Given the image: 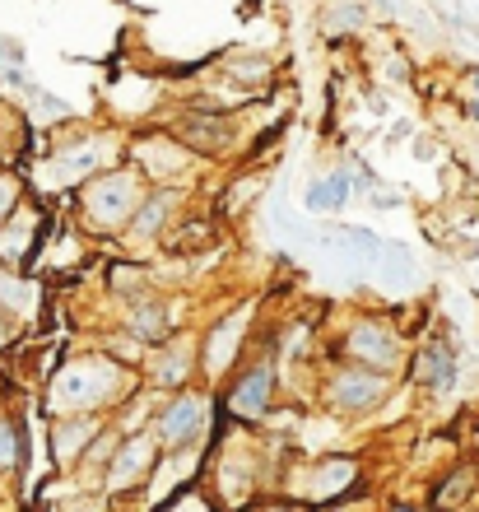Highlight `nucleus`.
<instances>
[{"label":"nucleus","instance_id":"nucleus-7","mask_svg":"<svg viewBox=\"0 0 479 512\" xmlns=\"http://www.w3.org/2000/svg\"><path fill=\"white\" fill-rule=\"evenodd\" d=\"M126 163L145 177V187H173V182L187 177L196 154L173 135H140V140L126 145Z\"/></svg>","mask_w":479,"mask_h":512},{"label":"nucleus","instance_id":"nucleus-8","mask_svg":"<svg viewBox=\"0 0 479 512\" xmlns=\"http://www.w3.org/2000/svg\"><path fill=\"white\" fill-rule=\"evenodd\" d=\"M386 391H391V378H386V373L335 364L326 387H321V396H326V405H331L335 415H373Z\"/></svg>","mask_w":479,"mask_h":512},{"label":"nucleus","instance_id":"nucleus-25","mask_svg":"<svg viewBox=\"0 0 479 512\" xmlns=\"http://www.w3.org/2000/svg\"><path fill=\"white\" fill-rule=\"evenodd\" d=\"M24 429H19V419L14 415H0V475H10L24 466Z\"/></svg>","mask_w":479,"mask_h":512},{"label":"nucleus","instance_id":"nucleus-30","mask_svg":"<svg viewBox=\"0 0 479 512\" xmlns=\"http://www.w3.org/2000/svg\"><path fill=\"white\" fill-rule=\"evenodd\" d=\"M163 512H214V503L200 494V489H182V494H173L168 499V508Z\"/></svg>","mask_w":479,"mask_h":512},{"label":"nucleus","instance_id":"nucleus-4","mask_svg":"<svg viewBox=\"0 0 479 512\" xmlns=\"http://www.w3.org/2000/svg\"><path fill=\"white\" fill-rule=\"evenodd\" d=\"M340 354L345 364L354 368H373V373H396V368L410 364V345H405V331L386 317H354L345 326V340H340Z\"/></svg>","mask_w":479,"mask_h":512},{"label":"nucleus","instance_id":"nucleus-17","mask_svg":"<svg viewBox=\"0 0 479 512\" xmlns=\"http://www.w3.org/2000/svg\"><path fill=\"white\" fill-rule=\"evenodd\" d=\"M354 480H359V461H349V457L317 461V466H312V480L303 485V499L331 503V499H340V494H349Z\"/></svg>","mask_w":479,"mask_h":512},{"label":"nucleus","instance_id":"nucleus-33","mask_svg":"<svg viewBox=\"0 0 479 512\" xmlns=\"http://www.w3.org/2000/svg\"><path fill=\"white\" fill-rule=\"evenodd\" d=\"M386 512H419V508H410V503H391Z\"/></svg>","mask_w":479,"mask_h":512},{"label":"nucleus","instance_id":"nucleus-2","mask_svg":"<svg viewBox=\"0 0 479 512\" xmlns=\"http://www.w3.org/2000/svg\"><path fill=\"white\" fill-rule=\"evenodd\" d=\"M145 191H149L145 177L135 173L131 163H117V168H107V173L89 177L84 187H75V201H80V224L89 233H98V238H121Z\"/></svg>","mask_w":479,"mask_h":512},{"label":"nucleus","instance_id":"nucleus-24","mask_svg":"<svg viewBox=\"0 0 479 512\" xmlns=\"http://www.w3.org/2000/svg\"><path fill=\"white\" fill-rule=\"evenodd\" d=\"M219 75H224V80L247 84V89H256L261 80H270V61L261 52H228L224 66H219Z\"/></svg>","mask_w":479,"mask_h":512},{"label":"nucleus","instance_id":"nucleus-27","mask_svg":"<svg viewBox=\"0 0 479 512\" xmlns=\"http://www.w3.org/2000/svg\"><path fill=\"white\" fill-rule=\"evenodd\" d=\"M28 98H33V103H28V117H33V122H70V112H66V103H61V98L56 94H47V89H28Z\"/></svg>","mask_w":479,"mask_h":512},{"label":"nucleus","instance_id":"nucleus-34","mask_svg":"<svg viewBox=\"0 0 479 512\" xmlns=\"http://www.w3.org/2000/svg\"><path fill=\"white\" fill-rule=\"evenodd\" d=\"M470 89H475V98H479V70H475V75H470Z\"/></svg>","mask_w":479,"mask_h":512},{"label":"nucleus","instance_id":"nucleus-10","mask_svg":"<svg viewBox=\"0 0 479 512\" xmlns=\"http://www.w3.org/2000/svg\"><path fill=\"white\" fill-rule=\"evenodd\" d=\"M47 224H52V219L42 215L38 205H28V201L14 205L10 219L0 224V266L24 275V266H33V256L47 243Z\"/></svg>","mask_w":479,"mask_h":512},{"label":"nucleus","instance_id":"nucleus-6","mask_svg":"<svg viewBox=\"0 0 479 512\" xmlns=\"http://www.w3.org/2000/svg\"><path fill=\"white\" fill-rule=\"evenodd\" d=\"M163 447L154 443V433L140 429V433H121L112 457L103 466V494L107 499H121V494H135V489L149 485V475L159 466Z\"/></svg>","mask_w":479,"mask_h":512},{"label":"nucleus","instance_id":"nucleus-14","mask_svg":"<svg viewBox=\"0 0 479 512\" xmlns=\"http://www.w3.org/2000/svg\"><path fill=\"white\" fill-rule=\"evenodd\" d=\"M121 331L140 345V350H159L163 340L177 336V312L168 298L149 294L145 303H135V308H126V322H121Z\"/></svg>","mask_w":479,"mask_h":512},{"label":"nucleus","instance_id":"nucleus-15","mask_svg":"<svg viewBox=\"0 0 479 512\" xmlns=\"http://www.w3.org/2000/svg\"><path fill=\"white\" fill-rule=\"evenodd\" d=\"M191 373H196V345L182 336L173 340H163L159 350H149V364H145V378L149 387H159V391H187Z\"/></svg>","mask_w":479,"mask_h":512},{"label":"nucleus","instance_id":"nucleus-31","mask_svg":"<svg viewBox=\"0 0 479 512\" xmlns=\"http://www.w3.org/2000/svg\"><path fill=\"white\" fill-rule=\"evenodd\" d=\"M14 340H19V322L0 312V345H14Z\"/></svg>","mask_w":479,"mask_h":512},{"label":"nucleus","instance_id":"nucleus-23","mask_svg":"<svg viewBox=\"0 0 479 512\" xmlns=\"http://www.w3.org/2000/svg\"><path fill=\"white\" fill-rule=\"evenodd\" d=\"M107 289L121 298V303H145L149 294H154V284H149V270L145 266H135V261H117L112 266V275H107Z\"/></svg>","mask_w":479,"mask_h":512},{"label":"nucleus","instance_id":"nucleus-18","mask_svg":"<svg viewBox=\"0 0 479 512\" xmlns=\"http://www.w3.org/2000/svg\"><path fill=\"white\" fill-rule=\"evenodd\" d=\"M354 187H349V168H335V173H321L312 177V187L303 191V205L307 215H335V210H345Z\"/></svg>","mask_w":479,"mask_h":512},{"label":"nucleus","instance_id":"nucleus-21","mask_svg":"<svg viewBox=\"0 0 479 512\" xmlns=\"http://www.w3.org/2000/svg\"><path fill=\"white\" fill-rule=\"evenodd\" d=\"M242 322V317H238ZM238 322H219V326H210V336H205V350H200V373H224L233 359H238V340H242V331L247 326H238Z\"/></svg>","mask_w":479,"mask_h":512},{"label":"nucleus","instance_id":"nucleus-22","mask_svg":"<svg viewBox=\"0 0 479 512\" xmlns=\"http://www.w3.org/2000/svg\"><path fill=\"white\" fill-rule=\"evenodd\" d=\"M479 489V471L475 466H456L438 489H433V512H470V499Z\"/></svg>","mask_w":479,"mask_h":512},{"label":"nucleus","instance_id":"nucleus-12","mask_svg":"<svg viewBox=\"0 0 479 512\" xmlns=\"http://www.w3.org/2000/svg\"><path fill=\"white\" fill-rule=\"evenodd\" d=\"M410 373L414 382L424 391H433V396H442V391H452L456 378H461V359H456V345L447 336H428L419 350L410 354Z\"/></svg>","mask_w":479,"mask_h":512},{"label":"nucleus","instance_id":"nucleus-19","mask_svg":"<svg viewBox=\"0 0 479 512\" xmlns=\"http://www.w3.org/2000/svg\"><path fill=\"white\" fill-rule=\"evenodd\" d=\"M38 303H42V289L33 280H24L19 270H5L0 266V312L24 322V317H38Z\"/></svg>","mask_w":479,"mask_h":512},{"label":"nucleus","instance_id":"nucleus-3","mask_svg":"<svg viewBox=\"0 0 479 512\" xmlns=\"http://www.w3.org/2000/svg\"><path fill=\"white\" fill-rule=\"evenodd\" d=\"M117 163H126V145H121L117 135L89 131V135H80V140H56V149L47 154L38 177H42V187H52V191H75V187H84L89 177L117 168Z\"/></svg>","mask_w":479,"mask_h":512},{"label":"nucleus","instance_id":"nucleus-9","mask_svg":"<svg viewBox=\"0 0 479 512\" xmlns=\"http://www.w3.org/2000/svg\"><path fill=\"white\" fill-rule=\"evenodd\" d=\"M224 410L242 424H256L275 410V359H256V364H242L233 373L224 391Z\"/></svg>","mask_w":479,"mask_h":512},{"label":"nucleus","instance_id":"nucleus-35","mask_svg":"<svg viewBox=\"0 0 479 512\" xmlns=\"http://www.w3.org/2000/svg\"><path fill=\"white\" fill-rule=\"evenodd\" d=\"M266 512H289V508H266Z\"/></svg>","mask_w":479,"mask_h":512},{"label":"nucleus","instance_id":"nucleus-20","mask_svg":"<svg viewBox=\"0 0 479 512\" xmlns=\"http://www.w3.org/2000/svg\"><path fill=\"white\" fill-rule=\"evenodd\" d=\"M210 238H214V219L210 215H177L159 243H163V252L191 256V252H200V247L210 243Z\"/></svg>","mask_w":479,"mask_h":512},{"label":"nucleus","instance_id":"nucleus-1","mask_svg":"<svg viewBox=\"0 0 479 512\" xmlns=\"http://www.w3.org/2000/svg\"><path fill=\"white\" fill-rule=\"evenodd\" d=\"M131 387H135V368L117 364L103 350H89L52 368L42 401H47L52 419L56 415H107V410H117L131 396Z\"/></svg>","mask_w":479,"mask_h":512},{"label":"nucleus","instance_id":"nucleus-16","mask_svg":"<svg viewBox=\"0 0 479 512\" xmlns=\"http://www.w3.org/2000/svg\"><path fill=\"white\" fill-rule=\"evenodd\" d=\"M98 433H103V415H56L52 419V457L56 466H80Z\"/></svg>","mask_w":479,"mask_h":512},{"label":"nucleus","instance_id":"nucleus-29","mask_svg":"<svg viewBox=\"0 0 479 512\" xmlns=\"http://www.w3.org/2000/svg\"><path fill=\"white\" fill-rule=\"evenodd\" d=\"M24 201V182L19 177H10V173H0V224L10 219V210Z\"/></svg>","mask_w":479,"mask_h":512},{"label":"nucleus","instance_id":"nucleus-26","mask_svg":"<svg viewBox=\"0 0 479 512\" xmlns=\"http://www.w3.org/2000/svg\"><path fill=\"white\" fill-rule=\"evenodd\" d=\"M0 84H14V89H33L24 70V47L14 38H0Z\"/></svg>","mask_w":479,"mask_h":512},{"label":"nucleus","instance_id":"nucleus-13","mask_svg":"<svg viewBox=\"0 0 479 512\" xmlns=\"http://www.w3.org/2000/svg\"><path fill=\"white\" fill-rule=\"evenodd\" d=\"M177 140L191 149V154H228L233 140H238V126L228 112H205V108H191L177 126Z\"/></svg>","mask_w":479,"mask_h":512},{"label":"nucleus","instance_id":"nucleus-11","mask_svg":"<svg viewBox=\"0 0 479 512\" xmlns=\"http://www.w3.org/2000/svg\"><path fill=\"white\" fill-rule=\"evenodd\" d=\"M177 210H182V187H149L145 196H140V205H135L131 224H126V243H159L163 233H168V224L177 219Z\"/></svg>","mask_w":479,"mask_h":512},{"label":"nucleus","instance_id":"nucleus-28","mask_svg":"<svg viewBox=\"0 0 479 512\" xmlns=\"http://www.w3.org/2000/svg\"><path fill=\"white\" fill-rule=\"evenodd\" d=\"M359 24H363V5H359V0H349V5H335V10H326V33H331V38H340V33H354Z\"/></svg>","mask_w":479,"mask_h":512},{"label":"nucleus","instance_id":"nucleus-32","mask_svg":"<svg viewBox=\"0 0 479 512\" xmlns=\"http://www.w3.org/2000/svg\"><path fill=\"white\" fill-rule=\"evenodd\" d=\"M466 117H470V122H479V98H470V103H466Z\"/></svg>","mask_w":479,"mask_h":512},{"label":"nucleus","instance_id":"nucleus-5","mask_svg":"<svg viewBox=\"0 0 479 512\" xmlns=\"http://www.w3.org/2000/svg\"><path fill=\"white\" fill-rule=\"evenodd\" d=\"M214 424V401L200 396V391H173L168 401H159L154 410V443L163 452H177V447H200L205 443V429Z\"/></svg>","mask_w":479,"mask_h":512}]
</instances>
